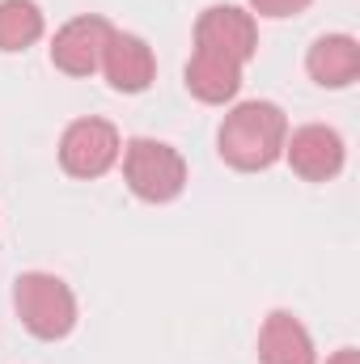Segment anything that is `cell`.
<instances>
[{
	"mask_svg": "<svg viewBox=\"0 0 360 364\" xmlns=\"http://www.w3.org/2000/svg\"><path fill=\"white\" fill-rule=\"evenodd\" d=\"M284 140H288V119L275 102H242L225 114L216 149H221V161L255 174L284 157Z\"/></svg>",
	"mask_w": 360,
	"mask_h": 364,
	"instance_id": "cell-1",
	"label": "cell"
},
{
	"mask_svg": "<svg viewBox=\"0 0 360 364\" xmlns=\"http://www.w3.org/2000/svg\"><path fill=\"white\" fill-rule=\"evenodd\" d=\"M13 305H17V318L21 326L34 335V339H68L73 326H77V296L73 288L51 272H26L17 275V288H13Z\"/></svg>",
	"mask_w": 360,
	"mask_h": 364,
	"instance_id": "cell-2",
	"label": "cell"
},
{
	"mask_svg": "<svg viewBox=\"0 0 360 364\" xmlns=\"http://www.w3.org/2000/svg\"><path fill=\"white\" fill-rule=\"evenodd\" d=\"M123 178H127L136 199L170 203V199H179L182 186H186V161H182L179 149L140 136V140H132L123 149Z\"/></svg>",
	"mask_w": 360,
	"mask_h": 364,
	"instance_id": "cell-3",
	"label": "cell"
},
{
	"mask_svg": "<svg viewBox=\"0 0 360 364\" xmlns=\"http://www.w3.org/2000/svg\"><path fill=\"white\" fill-rule=\"evenodd\" d=\"M123 157V140L106 119H73L60 136V166L73 178H102Z\"/></svg>",
	"mask_w": 360,
	"mask_h": 364,
	"instance_id": "cell-4",
	"label": "cell"
},
{
	"mask_svg": "<svg viewBox=\"0 0 360 364\" xmlns=\"http://www.w3.org/2000/svg\"><path fill=\"white\" fill-rule=\"evenodd\" d=\"M195 47L199 51H216V55H229L233 64H250L255 51H259V26L246 9L238 4H212L199 13L195 21Z\"/></svg>",
	"mask_w": 360,
	"mask_h": 364,
	"instance_id": "cell-5",
	"label": "cell"
},
{
	"mask_svg": "<svg viewBox=\"0 0 360 364\" xmlns=\"http://www.w3.org/2000/svg\"><path fill=\"white\" fill-rule=\"evenodd\" d=\"M110 34H115V26L106 17H97V13L73 17L51 38V64L60 73H68V77H90V73L102 68V55H106Z\"/></svg>",
	"mask_w": 360,
	"mask_h": 364,
	"instance_id": "cell-6",
	"label": "cell"
},
{
	"mask_svg": "<svg viewBox=\"0 0 360 364\" xmlns=\"http://www.w3.org/2000/svg\"><path fill=\"white\" fill-rule=\"evenodd\" d=\"M284 157L292 166V174L305 182H331L344 161H348V149H344V136L335 127H322V123H305L297 127L288 140H284Z\"/></svg>",
	"mask_w": 360,
	"mask_h": 364,
	"instance_id": "cell-7",
	"label": "cell"
},
{
	"mask_svg": "<svg viewBox=\"0 0 360 364\" xmlns=\"http://www.w3.org/2000/svg\"><path fill=\"white\" fill-rule=\"evenodd\" d=\"M102 73L115 93H144L157 77V55L140 34L115 30L106 43V55H102Z\"/></svg>",
	"mask_w": 360,
	"mask_h": 364,
	"instance_id": "cell-8",
	"label": "cell"
},
{
	"mask_svg": "<svg viewBox=\"0 0 360 364\" xmlns=\"http://www.w3.org/2000/svg\"><path fill=\"white\" fill-rule=\"evenodd\" d=\"M305 73L322 90H348L360 77V43L352 34H322L305 55Z\"/></svg>",
	"mask_w": 360,
	"mask_h": 364,
	"instance_id": "cell-9",
	"label": "cell"
},
{
	"mask_svg": "<svg viewBox=\"0 0 360 364\" xmlns=\"http://www.w3.org/2000/svg\"><path fill=\"white\" fill-rule=\"evenodd\" d=\"M259 364H318L309 331L288 309L268 314V322L259 331Z\"/></svg>",
	"mask_w": 360,
	"mask_h": 364,
	"instance_id": "cell-10",
	"label": "cell"
},
{
	"mask_svg": "<svg viewBox=\"0 0 360 364\" xmlns=\"http://www.w3.org/2000/svg\"><path fill=\"white\" fill-rule=\"evenodd\" d=\"M186 90L191 97L208 102V106H221V102H233L242 90V64H233L229 55H216V51H199L191 55L186 64Z\"/></svg>",
	"mask_w": 360,
	"mask_h": 364,
	"instance_id": "cell-11",
	"label": "cell"
},
{
	"mask_svg": "<svg viewBox=\"0 0 360 364\" xmlns=\"http://www.w3.org/2000/svg\"><path fill=\"white\" fill-rule=\"evenodd\" d=\"M47 21L34 0H0V51H26L43 38Z\"/></svg>",
	"mask_w": 360,
	"mask_h": 364,
	"instance_id": "cell-12",
	"label": "cell"
},
{
	"mask_svg": "<svg viewBox=\"0 0 360 364\" xmlns=\"http://www.w3.org/2000/svg\"><path fill=\"white\" fill-rule=\"evenodd\" d=\"M314 0H250V9L259 17H292V13H305Z\"/></svg>",
	"mask_w": 360,
	"mask_h": 364,
	"instance_id": "cell-13",
	"label": "cell"
},
{
	"mask_svg": "<svg viewBox=\"0 0 360 364\" xmlns=\"http://www.w3.org/2000/svg\"><path fill=\"white\" fill-rule=\"evenodd\" d=\"M327 364H360V356H356V348H339Z\"/></svg>",
	"mask_w": 360,
	"mask_h": 364,
	"instance_id": "cell-14",
	"label": "cell"
}]
</instances>
